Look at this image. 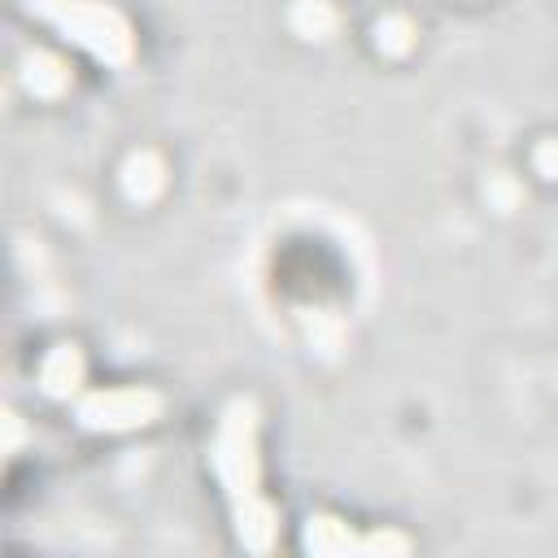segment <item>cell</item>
<instances>
[{
    "label": "cell",
    "instance_id": "7",
    "mask_svg": "<svg viewBox=\"0 0 558 558\" xmlns=\"http://www.w3.org/2000/svg\"><path fill=\"white\" fill-rule=\"evenodd\" d=\"M70 78H74V74H70V65H65L57 52L35 48V52L22 57V87H26L31 96H39V100H57V96H65Z\"/></svg>",
    "mask_w": 558,
    "mask_h": 558
},
{
    "label": "cell",
    "instance_id": "10",
    "mask_svg": "<svg viewBox=\"0 0 558 558\" xmlns=\"http://www.w3.org/2000/svg\"><path fill=\"white\" fill-rule=\"evenodd\" d=\"M357 554H410V536L405 532H392V527H375L366 536H357Z\"/></svg>",
    "mask_w": 558,
    "mask_h": 558
},
{
    "label": "cell",
    "instance_id": "1",
    "mask_svg": "<svg viewBox=\"0 0 558 558\" xmlns=\"http://www.w3.org/2000/svg\"><path fill=\"white\" fill-rule=\"evenodd\" d=\"M214 475L231 501L235 541L248 554H270L279 545V506L262 493V453H257V405L248 397L227 401L214 449H209Z\"/></svg>",
    "mask_w": 558,
    "mask_h": 558
},
{
    "label": "cell",
    "instance_id": "8",
    "mask_svg": "<svg viewBox=\"0 0 558 558\" xmlns=\"http://www.w3.org/2000/svg\"><path fill=\"white\" fill-rule=\"evenodd\" d=\"M288 22H292V31L301 35V39H331L336 35V9H331V0H292V9H288Z\"/></svg>",
    "mask_w": 558,
    "mask_h": 558
},
{
    "label": "cell",
    "instance_id": "6",
    "mask_svg": "<svg viewBox=\"0 0 558 558\" xmlns=\"http://www.w3.org/2000/svg\"><path fill=\"white\" fill-rule=\"evenodd\" d=\"M301 545L314 558H344V554H357V532L336 514H310L301 527Z\"/></svg>",
    "mask_w": 558,
    "mask_h": 558
},
{
    "label": "cell",
    "instance_id": "12",
    "mask_svg": "<svg viewBox=\"0 0 558 558\" xmlns=\"http://www.w3.org/2000/svg\"><path fill=\"white\" fill-rule=\"evenodd\" d=\"M532 166L541 179H558V140H541L532 153Z\"/></svg>",
    "mask_w": 558,
    "mask_h": 558
},
{
    "label": "cell",
    "instance_id": "2",
    "mask_svg": "<svg viewBox=\"0 0 558 558\" xmlns=\"http://www.w3.org/2000/svg\"><path fill=\"white\" fill-rule=\"evenodd\" d=\"M26 4H31V13L52 22L65 39H74L105 65H126L135 57L131 22L105 0H26Z\"/></svg>",
    "mask_w": 558,
    "mask_h": 558
},
{
    "label": "cell",
    "instance_id": "13",
    "mask_svg": "<svg viewBox=\"0 0 558 558\" xmlns=\"http://www.w3.org/2000/svg\"><path fill=\"white\" fill-rule=\"evenodd\" d=\"M0 423H4V445H0V449H4V453H17L22 432H26V427H22V418H17V410H4V414H0Z\"/></svg>",
    "mask_w": 558,
    "mask_h": 558
},
{
    "label": "cell",
    "instance_id": "9",
    "mask_svg": "<svg viewBox=\"0 0 558 558\" xmlns=\"http://www.w3.org/2000/svg\"><path fill=\"white\" fill-rule=\"evenodd\" d=\"M410 44H414V22L405 13H384L375 22V48L384 57H401V52H410Z\"/></svg>",
    "mask_w": 558,
    "mask_h": 558
},
{
    "label": "cell",
    "instance_id": "4",
    "mask_svg": "<svg viewBox=\"0 0 558 558\" xmlns=\"http://www.w3.org/2000/svg\"><path fill=\"white\" fill-rule=\"evenodd\" d=\"M83 375H87L83 349L78 344H52L39 362V392L52 401H70L83 388Z\"/></svg>",
    "mask_w": 558,
    "mask_h": 558
},
{
    "label": "cell",
    "instance_id": "11",
    "mask_svg": "<svg viewBox=\"0 0 558 558\" xmlns=\"http://www.w3.org/2000/svg\"><path fill=\"white\" fill-rule=\"evenodd\" d=\"M484 196H488V205H493V209L510 214V209L523 201V187H519L510 174H493V179H488V187H484Z\"/></svg>",
    "mask_w": 558,
    "mask_h": 558
},
{
    "label": "cell",
    "instance_id": "5",
    "mask_svg": "<svg viewBox=\"0 0 558 558\" xmlns=\"http://www.w3.org/2000/svg\"><path fill=\"white\" fill-rule=\"evenodd\" d=\"M122 196L131 201V205H148V201H157L161 196V187H166V161L153 153V148H140V153H131L126 161H122Z\"/></svg>",
    "mask_w": 558,
    "mask_h": 558
},
{
    "label": "cell",
    "instance_id": "3",
    "mask_svg": "<svg viewBox=\"0 0 558 558\" xmlns=\"http://www.w3.org/2000/svg\"><path fill=\"white\" fill-rule=\"evenodd\" d=\"M78 423L87 432H135V427H148L157 414H161V397L153 388H96L78 401Z\"/></svg>",
    "mask_w": 558,
    "mask_h": 558
}]
</instances>
